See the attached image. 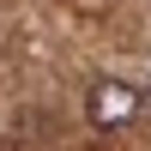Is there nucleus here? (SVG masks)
I'll use <instances>...</instances> for the list:
<instances>
[{"label": "nucleus", "mask_w": 151, "mask_h": 151, "mask_svg": "<svg viewBox=\"0 0 151 151\" xmlns=\"http://www.w3.org/2000/svg\"><path fill=\"white\" fill-rule=\"evenodd\" d=\"M133 109H139V97H133L121 79H97L91 85V121H97V127H121Z\"/></svg>", "instance_id": "obj_1"}]
</instances>
